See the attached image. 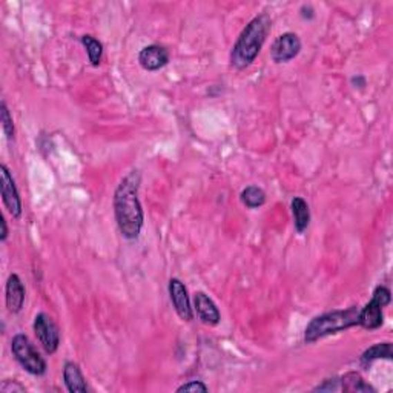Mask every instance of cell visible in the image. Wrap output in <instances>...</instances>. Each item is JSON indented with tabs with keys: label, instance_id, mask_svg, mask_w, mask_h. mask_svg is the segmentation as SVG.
Instances as JSON below:
<instances>
[{
	"label": "cell",
	"instance_id": "1",
	"mask_svg": "<svg viewBox=\"0 0 393 393\" xmlns=\"http://www.w3.org/2000/svg\"><path fill=\"white\" fill-rule=\"evenodd\" d=\"M142 175L139 171H131L115 188L114 215L117 226L126 240H137L144 223V213L139 198Z\"/></svg>",
	"mask_w": 393,
	"mask_h": 393
},
{
	"label": "cell",
	"instance_id": "2",
	"mask_svg": "<svg viewBox=\"0 0 393 393\" xmlns=\"http://www.w3.org/2000/svg\"><path fill=\"white\" fill-rule=\"evenodd\" d=\"M272 30V19L266 12L253 17L240 32L231 51V65L236 70H246L251 66L263 48L269 32Z\"/></svg>",
	"mask_w": 393,
	"mask_h": 393
},
{
	"label": "cell",
	"instance_id": "3",
	"mask_svg": "<svg viewBox=\"0 0 393 393\" xmlns=\"http://www.w3.org/2000/svg\"><path fill=\"white\" fill-rule=\"evenodd\" d=\"M360 310L361 309L358 306H352L346 310H332V312L315 316L305 330V341L307 344H312L324 336L340 334L350 327L358 326Z\"/></svg>",
	"mask_w": 393,
	"mask_h": 393
},
{
	"label": "cell",
	"instance_id": "4",
	"mask_svg": "<svg viewBox=\"0 0 393 393\" xmlns=\"http://www.w3.org/2000/svg\"><path fill=\"white\" fill-rule=\"evenodd\" d=\"M11 352L16 361L34 376H42L46 372V361L39 354L30 338L25 334H17L11 340Z\"/></svg>",
	"mask_w": 393,
	"mask_h": 393
},
{
	"label": "cell",
	"instance_id": "5",
	"mask_svg": "<svg viewBox=\"0 0 393 393\" xmlns=\"http://www.w3.org/2000/svg\"><path fill=\"white\" fill-rule=\"evenodd\" d=\"M392 301V294L385 286H378L374 295H372V300L360 310V318H358V324L361 327L367 330H375L378 327H381L383 324V309L385 306H389Z\"/></svg>",
	"mask_w": 393,
	"mask_h": 393
},
{
	"label": "cell",
	"instance_id": "6",
	"mask_svg": "<svg viewBox=\"0 0 393 393\" xmlns=\"http://www.w3.org/2000/svg\"><path fill=\"white\" fill-rule=\"evenodd\" d=\"M34 334L48 355L56 354L60 346V330L50 315L40 312L32 323Z\"/></svg>",
	"mask_w": 393,
	"mask_h": 393
},
{
	"label": "cell",
	"instance_id": "7",
	"mask_svg": "<svg viewBox=\"0 0 393 393\" xmlns=\"http://www.w3.org/2000/svg\"><path fill=\"white\" fill-rule=\"evenodd\" d=\"M0 194H2L5 208L8 209L11 215L20 218L22 215V200H20L15 177L6 164H0Z\"/></svg>",
	"mask_w": 393,
	"mask_h": 393
},
{
	"label": "cell",
	"instance_id": "8",
	"mask_svg": "<svg viewBox=\"0 0 393 393\" xmlns=\"http://www.w3.org/2000/svg\"><path fill=\"white\" fill-rule=\"evenodd\" d=\"M301 51V40L295 32H285L275 39L271 48V59L275 64H287L298 56Z\"/></svg>",
	"mask_w": 393,
	"mask_h": 393
},
{
	"label": "cell",
	"instance_id": "9",
	"mask_svg": "<svg viewBox=\"0 0 393 393\" xmlns=\"http://www.w3.org/2000/svg\"><path fill=\"white\" fill-rule=\"evenodd\" d=\"M168 292L177 315L180 316L183 321L188 323L194 320V310H192L189 294L188 289L184 286V282L178 278H171L168 285Z\"/></svg>",
	"mask_w": 393,
	"mask_h": 393
},
{
	"label": "cell",
	"instance_id": "10",
	"mask_svg": "<svg viewBox=\"0 0 393 393\" xmlns=\"http://www.w3.org/2000/svg\"><path fill=\"white\" fill-rule=\"evenodd\" d=\"M139 64L146 71H158L169 64V52L162 45H148L139 52Z\"/></svg>",
	"mask_w": 393,
	"mask_h": 393
},
{
	"label": "cell",
	"instance_id": "11",
	"mask_svg": "<svg viewBox=\"0 0 393 393\" xmlns=\"http://www.w3.org/2000/svg\"><path fill=\"white\" fill-rule=\"evenodd\" d=\"M6 307L11 314H19L25 305V286L17 274H11L5 289Z\"/></svg>",
	"mask_w": 393,
	"mask_h": 393
},
{
	"label": "cell",
	"instance_id": "12",
	"mask_svg": "<svg viewBox=\"0 0 393 393\" xmlns=\"http://www.w3.org/2000/svg\"><path fill=\"white\" fill-rule=\"evenodd\" d=\"M194 307H195L198 318L202 320L204 324H209V326H217L220 320H222V315H220L217 305L209 298V295H206L204 292L194 294Z\"/></svg>",
	"mask_w": 393,
	"mask_h": 393
},
{
	"label": "cell",
	"instance_id": "13",
	"mask_svg": "<svg viewBox=\"0 0 393 393\" xmlns=\"http://www.w3.org/2000/svg\"><path fill=\"white\" fill-rule=\"evenodd\" d=\"M64 383L68 392L71 393H86L89 390L86 379L84 374H82L79 364L73 361H66L64 365Z\"/></svg>",
	"mask_w": 393,
	"mask_h": 393
},
{
	"label": "cell",
	"instance_id": "14",
	"mask_svg": "<svg viewBox=\"0 0 393 393\" xmlns=\"http://www.w3.org/2000/svg\"><path fill=\"white\" fill-rule=\"evenodd\" d=\"M292 215H294V226L298 233H305L310 224V208L305 198L295 197L291 203Z\"/></svg>",
	"mask_w": 393,
	"mask_h": 393
},
{
	"label": "cell",
	"instance_id": "15",
	"mask_svg": "<svg viewBox=\"0 0 393 393\" xmlns=\"http://www.w3.org/2000/svg\"><path fill=\"white\" fill-rule=\"evenodd\" d=\"M340 390L346 393H375L376 390L358 372H347L340 378Z\"/></svg>",
	"mask_w": 393,
	"mask_h": 393
},
{
	"label": "cell",
	"instance_id": "16",
	"mask_svg": "<svg viewBox=\"0 0 393 393\" xmlns=\"http://www.w3.org/2000/svg\"><path fill=\"white\" fill-rule=\"evenodd\" d=\"M392 343H378L364 352L360 358V364L363 367H369L376 360H392Z\"/></svg>",
	"mask_w": 393,
	"mask_h": 393
},
{
	"label": "cell",
	"instance_id": "17",
	"mask_svg": "<svg viewBox=\"0 0 393 393\" xmlns=\"http://www.w3.org/2000/svg\"><path fill=\"white\" fill-rule=\"evenodd\" d=\"M240 200L247 209H257L266 203V192L258 186H247L241 191Z\"/></svg>",
	"mask_w": 393,
	"mask_h": 393
},
{
	"label": "cell",
	"instance_id": "18",
	"mask_svg": "<svg viewBox=\"0 0 393 393\" xmlns=\"http://www.w3.org/2000/svg\"><path fill=\"white\" fill-rule=\"evenodd\" d=\"M80 42H82V45L85 46L88 59H89V61H91V65L99 66L100 61H102V57H103V45H102L100 40H97L94 36H89V34H86V36H82Z\"/></svg>",
	"mask_w": 393,
	"mask_h": 393
},
{
	"label": "cell",
	"instance_id": "19",
	"mask_svg": "<svg viewBox=\"0 0 393 393\" xmlns=\"http://www.w3.org/2000/svg\"><path fill=\"white\" fill-rule=\"evenodd\" d=\"M0 122H2V128L6 139L8 140L15 139V122H12V115L5 102L0 103Z\"/></svg>",
	"mask_w": 393,
	"mask_h": 393
},
{
	"label": "cell",
	"instance_id": "20",
	"mask_svg": "<svg viewBox=\"0 0 393 393\" xmlns=\"http://www.w3.org/2000/svg\"><path fill=\"white\" fill-rule=\"evenodd\" d=\"M209 387L203 381H189L177 389L178 393L182 392H208Z\"/></svg>",
	"mask_w": 393,
	"mask_h": 393
},
{
	"label": "cell",
	"instance_id": "21",
	"mask_svg": "<svg viewBox=\"0 0 393 393\" xmlns=\"http://www.w3.org/2000/svg\"><path fill=\"white\" fill-rule=\"evenodd\" d=\"M315 392H335L340 390V378H332V379H324V383L318 387L314 389Z\"/></svg>",
	"mask_w": 393,
	"mask_h": 393
},
{
	"label": "cell",
	"instance_id": "22",
	"mask_svg": "<svg viewBox=\"0 0 393 393\" xmlns=\"http://www.w3.org/2000/svg\"><path fill=\"white\" fill-rule=\"evenodd\" d=\"M0 390H2L3 393H12V392H25V387H22V385L17 384L16 381H10V379H6V381H3L2 385H0Z\"/></svg>",
	"mask_w": 393,
	"mask_h": 393
},
{
	"label": "cell",
	"instance_id": "23",
	"mask_svg": "<svg viewBox=\"0 0 393 393\" xmlns=\"http://www.w3.org/2000/svg\"><path fill=\"white\" fill-rule=\"evenodd\" d=\"M0 226H2V233H0V240L6 241L8 238V226H6V220L3 215H0Z\"/></svg>",
	"mask_w": 393,
	"mask_h": 393
},
{
	"label": "cell",
	"instance_id": "24",
	"mask_svg": "<svg viewBox=\"0 0 393 393\" xmlns=\"http://www.w3.org/2000/svg\"><path fill=\"white\" fill-rule=\"evenodd\" d=\"M301 17H305V19H314V10H312V6H309V5H305L301 8Z\"/></svg>",
	"mask_w": 393,
	"mask_h": 393
},
{
	"label": "cell",
	"instance_id": "25",
	"mask_svg": "<svg viewBox=\"0 0 393 393\" xmlns=\"http://www.w3.org/2000/svg\"><path fill=\"white\" fill-rule=\"evenodd\" d=\"M352 84H354V85H360L358 88H364V86H365V79L363 77V75H356V77L352 79Z\"/></svg>",
	"mask_w": 393,
	"mask_h": 393
}]
</instances>
